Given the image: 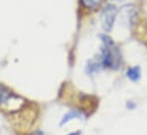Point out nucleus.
Returning a JSON list of instances; mask_svg holds the SVG:
<instances>
[{"instance_id": "f257e3e1", "label": "nucleus", "mask_w": 147, "mask_h": 135, "mask_svg": "<svg viewBox=\"0 0 147 135\" xmlns=\"http://www.w3.org/2000/svg\"><path fill=\"white\" fill-rule=\"evenodd\" d=\"M100 37L103 41V48L99 56L102 66L107 68H117L121 64V55L117 48L107 35H102Z\"/></svg>"}, {"instance_id": "f03ea898", "label": "nucleus", "mask_w": 147, "mask_h": 135, "mask_svg": "<svg viewBox=\"0 0 147 135\" xmlns=\"http://www.w3.org/2000/svg\"><path fill=\"white\" fill-rule=\"evenodd\" d=\"M117 15V9L114 5H107L102 13V19H103V27L106 32H110L114 25L115 18Z\"/></svg>"}, {"instance_id": "20e7f679", "label": "nucleus", "mask_w": 147, "mask_h": 135, "mask_svg": "<svg viewBox=\"0 0 147 135\" xmlns=\"http://www.w3.org/2000/svg\"><path fill=\"white\" fill-rule=\"evenodd\" d=\"M127 76L129 80H131L132 82H138L142 77V70L139 66H135V67H131L128 69L127 72Z\"/></svg>"}, {"instance_id": "39448f33", "label": "nucleus", "mask_w": 147, "mask_h": 135, "mask_svg": "<svg viewBox=\"0 0 147 135\" xmlns=\"http://www.w3.org/2000/svg\"><path fill=\"white\" fill-rule=\"evenodd\" d=\"M74 118H82V114H81L80 111H78V110H71V111H69L67 114H65V115L63 116V118H62L59 125L63 126L64 124L69 123L71 119H74Z\"/></svg>"}, {"instance_id": "423d86ee", "label": "nucleus", "mask_w": 147, "mask_h": 135, "mask_svg": "<svg viewBox=\"0 0 147 135\" xmlns=\"http://www.w3.org/2000/svg\"><path fill=\"white\" fill-rule=\"evenodd\" d=\"M80 1L84 7H87L89 9H96L102 3L103 0H80Z\"/></svg>"}, {"instance_id": "7ed1b4c3", "label": "nucleus", "mask_w": 147, "mask_h": 135, "mask_svg": "<svg viewBox=\"0 0 147 135\" xmlns=\"http://www.w3.org/2000/svg\"><path fill=\"white\" fill-rule=\"evenodd\" d=\"M14 97V93L3 84H0V104L7 103Z\"/></svg>"}, {"instance_id": "0eeeda50", "label": "nucleus", "mask_w": 147, "mask_h": 135, "mask_svg": "<svg viewBox=\"0 0 147 135\" xmlns=\"http://www.w3.org/2000/svg\"><path fill=\"white\" fill-rule=\"evenodd\" d=\"M80 133L79 132H76V133H71V134H69V135H79Z\"/></svg>"}]
</instances>
